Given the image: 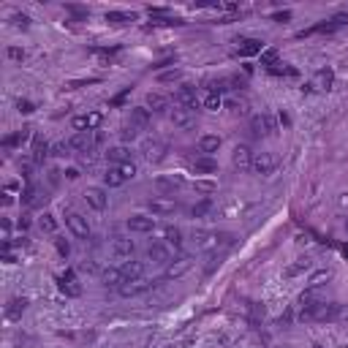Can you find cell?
I'll use <instances>...</instances> for the list:
<instances>
[{
  "label": "cell",
  "mask_w": 348,
  "mask_h": 348,
  "mask_svg": "<svg viewBox=\"0 0 348 348\" xmlns=\"http://www.w3.org/2000/svg\"><path fill=\"white\" fill-rule=\"evenodd\" d=\"M340 316V305H332V302H316V305H307L302 307L299 318L302 321H329V318H338Z\"/></svg>",
  "instance_id": "cell-1"
},
{
  "label": "cell",
  "mask_w": 348,
  "mask_h": 348,
  "mask_svg": "<svg viewBox=\"0 0 348 348\" xmlns=\"http://www.w3.org/2000/svg\"><path fill=\"white\" fill-rule=\"evenodd\" d=\"M150 212L158 215V218L174 215V212H177V201H174V196H153V199H150Z\"/></svg>",
  "instance_id": "cell-2"
},
{
  "label": "cell",
  "mask_w": 348,
  "mask_h": 348,
  "mask_svg": "<svg viewBox=\"0 0 348 348\" xmlns=\"http://www.w3.org/2000/svg\"><path fill=\"white\" fill-rule=\"evenodd\" d=\"M66 226L71 229V234L77 237V240H90V223H87L85 215H79V212H68Z\"/></svg>",
  "instance_id": "cell-3"
},
{
  "label": "cell",
  "mask_w": 348,
  "mask_h": 348,
  "mask_svg": "<svg viewBox=\"0 0 348 348\" xmlns=\"http://www.w3.org/2000/svg\"><path fill=\"white\" fill-rule=\"evenodd\" d=\"M275 166H277V158L272 153H256V155H253L251 169L256 172V174H261V177H266V174L275 172Z\"/></svg>",
  "instance_id": "cell-4"
},
{
  "label": "cell",
  "mask_w": 348,
  "mask_h": 348,
  "mask_svg": "<svg viewBox=\"0 0 348 348\" xmlns=\"http://www.w3.org/2000/svg\"><path fill=\"white\" fill-rule=\"evenodd\" d=\"M251 131H253V136H269V133H275V117L272 114H253Z\"/></svg>",
  "instance_id": "cell-5"
},
{
  "label": "cell",
  "mask_w": 348,
  "mask_h": 348,
  "mask_svg": "<svg viewBox=\"0 0 348 348\" xmlns=\"http://www.w3.org/2000/svg\"><path fill=\"white\" fill-rule=\"evenodd\" d=\"M103 123V114L101 112H90V114H79V117L71 120L74 131H95L98 125Z\"/></svg>",
  "instance_id": "cell-6"
},
{
  "label": "cell",
  "mask_w": 348,
  "mask_h": 348,
  "mask_svg": "<svg viewBox=\"0 0 348 348\" xmlns=\"http://www.w3.org/2000/svg\"><path fill=\"white\" fill-rule=\"evenodd\" d=\"M82 196H85V201L95 212H103V210H106V204H109V196H106V190H103V188H87Z\"/></svg>",
  "instance_id": "cell-7"
},
{
  "label": "cell",
  "mask_w": 348,
  "mask_h": 348,
  "mask_svg": "<svg viewBox=\"0 0 348 348\" xmlns=\"http://www.w3.org/2000/svg\"><path fill=\"white\" fill-rule=\"evenodd\" d=\"M190 266H193V259H190V256H179L177 261H172V264L166 266V280H177V277L188 275Z\"/></svg>",
  "instance_id": "cell-8"
},
{
  "label": "cell",
  "mask_w": 348,
  "mask_h": 348,
  "mask_svg": "<svg viewBox=\"0 0 348 348\" xmlns=\"http://www.w3.org/2000/svg\"><path fill=\"white\" fill-rule=\"evenodd\" d=\"M172 123L177 125V128H190V125L196 123V112L193 109H188V106H174L172 109Z\"/></svg>",
  "instance_id": "cell-9"
},
{
  "label": "cell",
  "mask_w": 348,
  "mask_h": 348,
  "mask_svg": "<svg viewBox=\"0 0 348 348\" xmlns=\"http://www.w3.org/2000/svg\"><path fill=\"white\" fill-rule=\"evenodd\" d=\"M177 103L179 106H188V109H199V98H196V87L193 85H179L177 87Z\"/></svg>",
  "instance_id": "cell-10"
},
{
  "label": "cell",
  "mask_w": 348,
  "mask_h": 348,
  "mask_svg": "<svg viewBox=\"0 0 348 348\" xmlns=\"http://www.w3.org/2000/svg\"><path fill=\"white\" fill-rule=\"evenodd\" d=\"M92 144H95V136L92 131H77L71 136V150H79V153H90Z\"/></svg>",
  "instance_id": "cell-11"
},
{
  "label": "cell",
  "mask_w": 348,
  "mask_h": 348,
  "mask_svg": "<svg viewBox=\"0 0 348 348\" xmlns=\"http://www.w3.org/2000/svg\"><path fill=\"white\" fill-rule=\"evenodd\" d=\"M128 229L133 234H150L155 229V218H147V215H131L128 218Z\"/></svg>",
  "instance_id": "cell-12"
},
{
  "label": "cell",
  "mask_w": 348,
  "mask_h": 348,
  "mask_svg": "<svg viewBox=\"0 0 348 348\" xmlns=\"http://www.w3.org/2000/svg\"><path fill=\"white\" fill-rule=\"evenodd\" d=\"M253 155H256V153H251V147H248V144H237V147H234V155H231V161H234L237 169H251Z\"/></svg>",
  "instance_id": "cell-13"
},
{
  "label": "cell",
  "mask_w": 348,
  "mask_h": 348,
  "mask_svg": "<svg viewBox=\"0 0 348 348\" xmlns=\"http://www.w3.org/2000/svg\"><path fill=\"white\" fill-rule=\"evenodd\" d=\"M147 288H150V283L144 280V277H136V280H125L123 286L117 288V291H120V297H125V299H128V297H136V294L147 291Z\"/></svg>",
  "instance_id": "cell-14"
},
{
  "label": "cell",
  "mask_w": 348,
  "mask_h": 348,
  "mask_svg": "<svg viewBox=\"0 0 348 348\" xmlns=\"http://www.w3.org/2000/svg\"><path fill=\"white\" fill-rule=\"evenodd\" d=\"M106 161H109L112 166H123V164H128V161H131V150L125 147V144L109 147V150H106Z\"/></svg>",
  "instance_id": "cell-15"
},
{
  "label": "cell",
  "mask_w": 348,
  "mask_h": 348,
  "mask_svg": "<svg viewBox=\"0 0 348 348\" xmlns=\"http://www.w3.org/2000/svg\"><path fill=\"white\" fill-rule=\"evenodd\" d=\"M57 283H60V288L68 294V297H79V294H82V288H79V283H77V275H74L71 269L57 277Z\"/></svg>",
  "instance_id": "cell-16"
},
{
  "label": "cell",
  "mask_w": 348,
  "mask_h": 348,
  "mask_svg": "<svg viewBox=\"0 0 348 348\" xmlns=\"http://www.w3.org/2000/svg\"><path fill=\"white\" fill-rule=\"evenodd\" d=\"M147 259L155 261V264H172V251L166 245H161V242H155V245H150Z\"/></svg>",
  "instance_id": "cell-17"
},
{
  "label": "cell",
  "mask_w": 348,
  "mask_h": 348,
  "mask_svg": "<svg viewBox=\"0 0 348 348\" xmlns=\"http://www.w3.org/2000/svg\"><path fill=\"white\" fill-rule=\"evenodd\" d=\"M155 188L161 190V196H172L177 188H182L179 177H155Z\"/></svg>",
  "instance_id": "cell-18"
},
{
  "label": "cell",
  "mask_w": 348,
  "mask_h": 348,
  "mask_svg": "<svg viewBox=\"0 0 348 348\" xmlns=\"http://www.w3.org/2000/svg\"><path fill=\"white\" fill-rule=\"evenodd\" d=\"M101 280H103V286L120 288V286L125 283V275H123V269H114V266H109V269L101 272Z\"/></svg>",
  "instance_id": "cell-19"
},
{
  "label": "cell",
  "mask_w": 348,
  "mask_h": 348,
  "mask_svg": "<svg viewBox=\"0 0 348 348\" xmlns=\"http://www.w3.org/2000/svg\"><path fill=\"white\" fill-rule=\"evenodd\" d=\"M193 242H196V248H201V251H212V248H218V234H210V231H196Z\"/></svg>",
  "instance_id": "cell-20"
},
{
  "label": "cell",
  "mask_w": 348,
  "mask_h": 348,
  "mask_svg": "<svg viewBox=\"0 0 348 348\" xmlns=\"http://www.w3.org/2000/svg\"><path fill=\"white\" fill-rule=\"evenodd\" d=\"M237 44H240V55H242V57L261 55V52H264V46H261L259 38H242V41H237Z\"/></svg>",
  "instance_id": "cell-21"
},
{
  "label": "cell",
  "mask_w": 348,
  "mask_h": 348,
  "mask_svg": "<svg viewBox=\"0 0 348 348\" xmlns=\"http://www.w3.org/2000/svg\"><path fill=\"white\" fill-rule=\"evenodd\" d=\"M123 182H125V174L120 172V166H109L106 174H103V185L106 188H120Z\"/></svg>",
  "instance_id": "cell-22"
},
{
  "label": "cell",
  "mask_w": 348,
  "mask_h": 348,
  "mask_svg": "<svg viewBox=\"0 0 348 348\" xmlns=\"http://www.w3.org/2000/svg\"><path fill=\"white\" fill-rule=\"evenodd\" d=\"M147 109L150 112H166L169 109V98L161 92H147Z\"/></svg>",
  "instance_id": "cell-23"
},
{
  "label": "cell",
  "mask_w": 348,
  "mask_h": 348,
  "mask_svg": "<svg viewBox=\"0 0 348 348\" xmlns=\"http://www.w3.org/2000/svg\"><path fill=\"white\" fill-rule=\"evenodd\" d=\"M106 22H112V25H131V22H136V14L133 11H106Z\"/></svg>",
  "instance_id": "cell-24"
},
{
  "label": "cell",
  "mask_w": 348,
  "mask_h": 348,
  "mask_svg": "<svg viewBox=\"0 0 348 348\" xmlns=\"http://www.w3.org/2000/svg\"><path fill=\"white\" fill-rule=\"evenodd\" d=\"M112 251L117 253V256H133V242L128 240V237H114L112 240Z\"/></svg>",
  "instance_id": "cell-25"
},
{
  "label": "cell",
  "mask_w": 348,
  "mask_h": 348,
  "mask_svg": "<svg viewBox=\"0 0 348 348\" xmlns=\"http://www.w3.org/2000/svg\"><path fill=\"white\" fill-rule=\"evenodd\" d=\"M199 150L204 155H212V153H218L220 150V136H215V133H207V136H201V142H199Z\"/></svg>",
  "instance_id": "cell-26"
},
{
  "label": "cell",
  "mask_w": 348,
  "mask_h": 348,
  "mask_svg": "<svg viewBox=\"0 0 348 348\" xmlns=\"http://www.w3.org/2000/svg\"><path fill=\"white\" fill-rule=\"evenodd\" d=\"M123 275H125V280L144 277V264H142V261H125V264H123Z\"/></svg>",
  "instance_id": "cell-27"
},
{
  "label": "cell",
  "mask_w": 348,
  "mask_h": 348,
  "mask_svg": "<svg viewBox=\"0 0 348 348\" xmlns=\"http://www.w3.org/2000/svg\"><path fill=\"white\" fill-rule=\"evenodd\" d=\"M131 123H136L139 128H147L150 125V109L147 106H133L131 109Z\"/></svg>",
  "instance_id": "cell-28"
},
{
  "label": "cell",
  "mask_w": 348,
  "mask_h": 348,
  "mask_svg": "<svg viewBox=\"0 0 348 348\" xmlns=\"http://www.w3.org/2000/svg\"><path fill=\"white\" fill-rule=\"evenodd\" d=\"M193 169L199 174H212V172H218V161H212L210 155H204V158H196L193 161Z\"/></svg>",
  "instance_id": "cell-29"
},
{
  "label": "cell",
  "mask_w": 348,
  "mask_h": 348,
  "mask_svg": "<svg viewBox=\"0 0 348 348\" xmlns=\"http://www.w3.org/2000/svg\"><path fill=\"white\" fill-rule=\"evenodd\" d=\"M164 144H161V142H147V144H144V158H147V161H161V158H164Z\"/></svg>",
  "instance_id": "cell-30"
},
{
  "label": "cell",
  "mask_w": 348,
  "mask_h": 348,
  "mask_svg": "<svg viewBox=\"0 0 348 348\" xmlns=\"http://www.w3.org/2000/svg\"><path fill=\"white\" fill-rule=\"evenodd\" d=\"M46 155H49V144H46L41 136H36V139H33V161H36V164H41Z\"/></svg>",
  "instance_id": "cell-31"
},
{
  "label": "cell",
  "mask_w": 348,
  "mask_h": 348,
  "mask_svg": "<svg viewBox=\"0 0 348 348\" xmlns=\"http://www.w3.org/2000/svg\"><path fill=\"white\" fill-rule=\"evenodd\" d=\"M220 106H223V98H220V92L207 90V92H204V109H210V112H218Z\"/></svg>",
  "instance_id": "cell-32"
},
{
  "label": "cell",
  "mask_w": 348,
  "mask_h": 348,
  "mask_svg": "<svg viewBox=\"0 0 348 348\" xmlns=\"http://www.w3.org/2000/svg\"><path fill=\"white\" fill-rule=\"evenodd\" d=\"M164 237H166V242H169V245H174V248L182 245V231H179L177 226H166V229H164Z\"/></svg>",
  "instance_id": "cell-33"
},
{
  "label": "cell",
  "mask_w": 348,
  "mask_h": 348,
  "mask_svg": "<svg viewBox=\"0 0 348 348\" xmlns=\"http://www.w3.org/2000/svg\"><path fill=\"white\" fill-rule=\"evenodd\" d=\"M332 82H335V74L329 71V68H321V71L316 74V85L321 87V90H329V87H332Z\"/></svg>",
  "instance_id": "cell-34"
},
{
  "label": "cell",
  "mask_w": 348,
  "mask_h": 348,
  "mask_svg": "<svg viewBox=\"0 0 348 348\" xmlns=\"http://www.w3.org/2000/svg\"><path fill=\"white\" fill-rule=\"evenodd\" d=\"M25 305H27V299H11L8 307H5V316H8V318H19L22 310H25Z\"/></svg>",
  "instance_id": "cell-35"
},
{
  "label": "cell",
  "mask_w": 348,
  "mask_h": 348,
  "mask_svg": "<svg viewBox=\"0 0 348 348\" xmlns=\"http://www.w3.org/2000/svg\"><path fill=\"white\" fill-rule=\"evenodd\" d=\"M38 226H41V231H46V234H55L57 231V220H55L52 212H44L41 220H38Z\"/></svg>",
  "instance_id": "cell-36"
},
{
  "label": "cell",
  "mask_w": 348,
  "mask_h": 348,
  "mask_svg": "<svg viewBox=\"0 0 348 348\" xmlns=\"http://www.w3.org/2000/svg\"><path fill=\"white\" fill-rule=\"evenodd\" d=\"M139 131H142V128H139L136 123H131V120H128V123L120 128V136H123V142H133V139L139 136Z\"/></svg>",
  "instance_id": "cell-37"
},
{
  "label": "cell",
  "mask_w": 348,
  "mask_h": 348,
  "mask_svg": "<svg viewBox=\"0 0 348 348\" xmlns=\"http://www.w3.org/2000/svg\"><path fill=\"white\" fill-rule=\"evenodd\" d=\"M193 188H196V193L210 196V193H215V190H218V185L212 182V179H196V182H193Z\"/></svg>",
  "instance_id": "cell-38"
},
{
  "label": "cell",
  "mask_w": 348,
  "mask_h": 348,
  "mask_svg": "<svg viewBox=\"0 0 348 348\" xmlns=\"http://www.w3.org/2000/svg\"><path fill=\"white\" fill-rule=\"evenodd\" d=\"M210 210H212V201H210V199H201L199 204L190 207V215H193V218H204Z\"/></svg>",
  "instance_id": "cell-39"
},
{
  "label": "cell",
  "mask_w": 348,
  "mask_h": 348,
  "mask_svg": "<svg viewBox=\"0 0 348 348\" xmlns=\"http://www.w3.org/2000/svg\"><path fill=\"white\" fill-rule=\"evenodd\" d=\"M261 66L275 68L277 66V52L275 49H264V52H261Z\"/></svg>",
  "instance_id": "cell-40"
},
{
  "label": "cell",
  "mask_w": 348,
  "mask_h": 348,
  "mask_svg": "<svg viewBox=\"0 0 348 348\" xmlns=\"http://www.w3.org/2000/svg\"><path fill=\"white\" fill-rule=\"evenodd\" d=\"M329 277H332V272H329V269H321V272H316V275L310 277V286H313V288H318L324 280H329Z\"/></svg>",
  "instance_id": "cell-41"
},
{
  "label": "cell",
  "mask_w": 348,
  "mask_h": 348,
  "mask_svg": "<svg viewBox=\"0 0 348 348\" xmlns=\"http://www.w3.org/2000/svg\"><path fill=\"white\" fill-rule=\"evenodd\" d=\"M68 150H71V142H57L55 147H52V155H57V158H66Z\"/></svg>",
  "instance_id": "cell-42"
},
{
  "label": "cell",
  "mask_w": 348,
  "mask_h": 348,
  "mask_svg": "<svg viewBox=\"0 0 348 348\" xmlns=\"http://www.w3.org/2000/svg\"><path fill=\"white\" fill-rule=\"evenodd\" d=\"M5 55H8L11 60H16V63L25 60V49H19V46H8V49H5Z\"/></svg>",
  "instance_id": "cell-43"
},
{
  "label": "cell",
  "mask_w": 348,
  "mask_h": 348,
  "mask_svg": "<svg viewBox=\"0 0 348 348\" xmlns=\"http://www.w3.org/2000/svg\"><path fill=\"white\" fill-rule=\"evenodd\" d=\"M16 109H19V114H30V112H36V106H33L30 101H25V98H19V101H16Z\"/></svg>",
  "instance_id": "cell-44"
},
{
  "label": "cell",
  "mask_w": 348,
  "mask_h": 348,
  "mask_svg": "<svg viewBox=\"0 0 348 348\" xmlns=\"http://www.w3.org/2000/svg\"><path fill=\"white\" fill-rule=\"evenodd\" d=\"M226 106H229L231 114H245V103L242 101H226Z\"/></svg>",
  "instance_id": "cell-45"
},
{
  "label": "cell",
  "mask_w": 348,
  "mask_h": 348,
  "mask_svg": "<svg viewBox=\"0 0 348 348\" xmlns=\"http://www.w3.org/2000/svg\"><path fill=\"white\" fill-rule=\"evenodd\" d=\"M55 248H57V253H60V256H68V253H71L68 240H55Z\"/></svg>",
  "instance_id": "cell-46"
},
{
  "label": "cell",
  "mask_w": 348,
  "mask_h": 348,
  "mask_svg": "<svg viewBox=\"0 0 348 348\" xmlns=\"http://www.w3.org/2000/svg\"><path fill=\"white\" fill-rule=\"evenodd\" d=\"M120 172H123V174H125V179H131V177H136V166H133V164H131V161H128V164H123V166H120Z\"/></svg>",
  "instance_id": "cell-47"
},
{
  "label": "cell",
  "mask_w": 348,
  "mask_h": 348,
  "mask_svg": "<svg viewBox=\"0 0 348 348\" xmlns=\"http://www.w3.org/2000/svg\"><path fill=\"white\" fill-rule=\"evenodd\" d=\"M27 22H30V19H27L25 14H14V25L16 27H27Z\"/></svg>",
  "instance_id": "cell-48"
},
{
  "label": "cell",
  "mask_w": 348,
  "mask_h": 348,
  "mask_svg": "<svg viewBox=\"0 0 348 348\" xmlns=\"http://www.w3.org/2000/svg\"><path fill=\"white\" fill-rule=\"evenodd\" d=\"M179 79V71H169V74H161V82H174Z\"/></svg>",
  "instance_id": "cell-49"
},
{
  "label": "cell",
  "mask_w": 348,
  "mask_h": 348,
  "mask_svg": "<svg viewBox=\"0 0 348 348\" xmlns=\"http://www.w3.org/2000/svg\"><path fill=\"white\" fill-rule=\"evenodd\" d=\"M128 92H131V87H125V90H123V92H120V95H117V98H114V101H112V103H123V101H125V98H128Z\"/></svg>",
  "instance_id": "cell-50"
},
{
  "label": "cell",
  "mask_w": 348,
  "mask_h": 348,
  "mask_svg": "<svg viewBox=\"0 0 348 348\" xmlns=\"http://www.w3.org/2000/svg\"><path fill=\"white\" fill-rule=\"evenodd\" d=\"M66 177L68 179H79V169H66Z\"/></svg>",
  "instance_id": "cell-51"
},
{
  "label": "cell",
  "mask_w": 348,
  "mask_h": 348,
  "mask_svg": "<svg viewBox=\"0 0 348 348\" xmlns=\"http://www.w3.org/2000/svg\"><path fill=\"white\" fill-rule=\"evenodd\" d=\"M27 226H30V218H25V215H22V218H19V231H25Z\"/></svg>",
  "instance_id": "cell-52"
},
{
  "label": "cell",
  "mask_w": 348,
  "mask_h": 348,
  "mask_svg": "<svg viewBox=\"0 0 348 348\" xmlns=\"http://www.w3.org/2000/svg\"><path fill=\"white\" fill-rule=\"evenodd\" d=\"M288 16H291V14H288V11H283V14H275V19L283 22V19H288Z\"/></svg>",
  "instance_id": "cell-53"
},
{
  "label": "cell",
  "mask_w": 348,
  "mask_h": 348,
  "mask_svg": "<svg viewBox=\"0 0 348 348\" xmlns=\"http://www.w3.org/2000/svg\"><path fill=\"white\" fill-rule=\"evenodd\" d=\"M343 253H346V256H348V242H346V245H343Z\"/></svg>",
  "instance_id": "cell-54"
},
{
  "label": "cell",
  "mask_w": 348,
  "mask_h": 348,
  "mask_svg": "<svg viewBox=\"0 0 348 348\" xmlns=\"http://www.w3.org/2000/svg\"><path fill=\"white\" fill-rule=\"evenodd\" d=\"M346 231H348V220H346Z\"/></svg>",
  "instance_id": "cell-55"
},
{
  "label": "cell",
  "mask_w": 348,
  "mask_h": 348,
  "mask_svg": "<svg viewBox=\"0 0 348 348\" xmlns=\"http://www.w3.org/2000/svg\"><path fill=\"white\" fill-rule=\"evenodd\" d=\"M313 348H321V346H313Z\"/></svg>",
  "instance_id": "cell-56"
}]
</instances>
